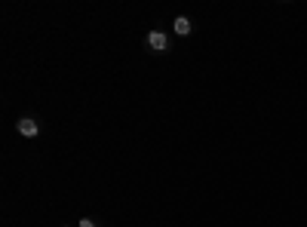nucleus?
Wrapping results in <instances>:
<instances>
[{"label": "nucleus", "instance_id": "f03ea898", "mask_svg": "<svg viewBox=\"0 0 307 227\" xmlns=\"http://www.w3.org/2000/svg\"><path fill=\"white\" fill-rule=\"evenodd\" d=\"M15 132H18V135H25V138H37V135H40V123H37L34 117H18Z\"/></svg>", "mask_w": 307, "mask_h": 227}, {"label": "nucleus", "instance_id": "20e7f679", "mask_svg": "<svg viewBox=\"0 0 307 227\" xmlns=\"http://www.w3.org/2000/svg\"><path fill=\"white\" fill-rule=\"evenodd\" d=\"M77 227H98V224H95L92 218H80V221H77Z\"/></svg>", "mask_w": 307, "mask_h": 227}, {"label": "nucleus", "instance_id": "7ed1b4c3", "mask_svg": "<svg viewBox=\"0 0 307 227\" xmlns=\"http://www.w3.org/2000/svg\"><path fill=\"white\" fill-rule=\"evenodd\" d=\"M172 31H175V34H178V37H188V34H191V31H194V22H191V18H188V15H178V18H175V22H172Z\"/></svg>", "mask_w": 307, "mask_h": 227}, {"label": "nucleus", "instance_id": "f257e3e1", "mask_svg": "<svg viewBox=\"0 0 307 227\" xmlns=\"http://www.w3.org/2000/svg\"><path fill=\"white\" fill-rule=\"evenodd\" d=\"M148 46H151L154 52H169V49H172V46H169V37H166V31H160V28L148 31Z\"/></svg>", "mask_w": 307, "mask_h": 227}]
</instances>
